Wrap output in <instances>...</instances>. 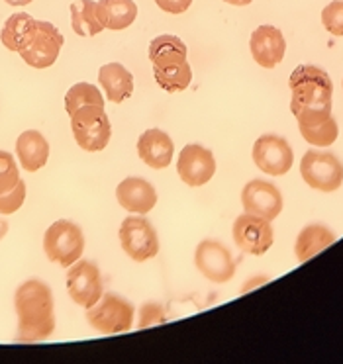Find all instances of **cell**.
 Here are the masks:
<instances>
[{"label": "cell", "instance_id": "obj_1", "mask_svg": "<svg viewBox=\"0 0 343 364\" xmlns=\"http://www.w3.org/2000/svg\"><path fill=\"white\" fill-rule=\"evenodd\" d=\"M290 112L298 126L312 127L332 118L334 82L324 69L316 65H298L290 73Z\"/></svg>", "mask_w": 343, "mask_h": 364}, {"label": "cell", "instance_id": "obj_2", "mask_svg": "<svg viewBox=\"0 0 343 364\" xmlns=\"http://www.w3.org/2000/svg\"><path fill=\"white\" fill-rule=\"evenodd\" d=\"M14 308L18 316V343H40L56 331L53 292L43 280L30 278L16 288Z\"/></svg>", "mask_w": 343, "mask_h": 364}, {"label": "cell", "instance_id": "obj_3", "mask_svg": "<svg viewBox=\"0 0 343 364\" xmlns=\"http://www.w3.org/2000/svg\"><path fill=\"white\" fill-rule=\"evenodd\" d=\"M189 49L181 38L163 33L149 43V61L153 65V77L165 92H183L191 87L192 67L186 61Z\"/></svg>", "mask_w": 343, "mask_h": 364}, {"label": "cell", "instance_id": "obj_4", "mask_svg": "<svg viewBox=\"0 0 343 364\" xmlns=\"http://www.w3.org/2000/svg\"><path fill=\"white\" fill-rule=\"evenodd\" d=\"M75 141L83 151L98 153L108 147L112 137V124L104 106H83L69 116Z\"/></svg>", "mask_w": 343, "mask_h": 364}, {"label": "cell", "instance_id": "obj_5", "mask_svg": "<svg viewBox=\"0 0 343 364\" xmlns=\"http://www.w3.org/2000/svg\"><path fill=\"white\" fill-rule=\"evenodd\" d=\"M43 251L49 261L63 269L79 261L85 253V235L75 222L57 220L49 225L43 235Z\"/></svg>", "mask_w": 343, "mask_h": 364}, {"label": "cell", "instance_id": "obj_6", "mask_svg": "<svg viewBox=\"0 0 343 364\" xmlns=\"http://www.w3.org/2000/svg\"><path fill=\"white\" fill-rule=\"evenodd\" d=\"M85 317L88 325L98 333L116 335V333L130 331L134 327L136 309L126 298L114 292H106L93 308L87 309Z\"/></svg>", "mask_w": 343, "mask_h": 364}, {"label": "cell", "instance_id": "obj_7", "mask_svg": "<svg viewBox=\"0 0 343 364\" xmlns=\"http://www.w3.org/2000/svg\"><path fill=\"white\" fill-rule=\"evenodd\" d=\"M122 251L128 255L132 261L145 262L152 261L159 253V237L152 222L144 215H128L118 231Z\"/></svg>", "mask_w": 343, "mask_h": 364}, {"label": "cell", "instance_id": "obj_8", "mask_svg": "<svg viewBox=\"0 0 343 364\" xmlns=\"http://www.w3.org/2000/svg\"><path fill=\"white\" fill-rule=\"evenodd\" d=\"M304 182L318 192H335L343 184V163L327 151H306L300 161Z\"/></svg>", "mask_w": 343, "mask_h": 364}, {"label": "cell", "instance_id": "obj_9", "mask_svg": "<svg viewBox=\"0 0 343 364\" xmlns=\"http://www.w3.org/2000/svg\"><path fill=\"white\" fill-rule=\"evenodd\" d=\"M194 267L202 277L214 282L226 284L236 274V261L232 251L218 239H204L200 241L194 251Z\"/></svg>", "mask_w": 343, "mask_h": 364}, {"label": "cell", "instance_id": "obj_10", "mask_svg": "<svg viewBox=\"0 0 343 364\" xmlns=\"http://www.w3.org/2000/svg\"><path fill=\"white\" fill-rule=\"evenodd\" d=\"M65 46L63 33L57 30V26L46 20L36 22V33L28 48L20 51V57L32 69H48L56 63L57 57Z\"/></svg>", "mask_w": 343, "mask_h": 364}, {"label": "cell", "instance_id": "obj_11", "mask_svg": "<svg viewBox=\"0 0 343 364\" xmlns=\"http://www.w3.org/2000/svg\"><path fill=\"white\" fill-rule=\"evenodd\" d=\"M67 294L80 308H93L102 298L104 284L100 270L93 261L79 259L67 270Z\"/></svg>", "mask_w": 343, "mask_h": 364}, {"label": "cell", "instance_id": "obj_12", "mask_svg": "<svg viewBox=\"0 0 343 364\" xmlns=\"http://www.w3.org/2000/svg\"><path fill=\"white\" fill-rule=\"evenodd\" d=\"M253 163L259 171H263L269 176H283L292 168L295 153L290 143L275 134H265L257 137L253 143Z\"/></svg>", "mask_w": 343, "mask_h": 364}, {"label": "cell", "instance_id": "obj_13", "mask_svg": "<svg viewBox=\"0 0 343 364\" xmlns=\"http://www.w3.org/2000/svg\"><path fill=\"white\" fill-rule=\"evenodd\" d=\"M232 237L240 251L253 255V257H261L273 247L275 231H273L271 222L243 212L233 222Z\"/></svg>", "mask_w": 343, "mask_h": 364}, {"label": "cell", "instance_id": "obj_14", "mask_svg": "<svg viewBox=\"0 0 343 364\" xmlns=\"http://www.w3.org/2000/svg\"><path fill=\"white\" fill-rule=\"evenodd\" d=\"M176 173L181 176V181L191 188L204 186L216 174L214 153L199 143L184 145L176 159Z\"/></svg>", "mask_w": 343, "mask_h": 364}, {"label": "cell", "instance_id": "obj_15", "mask_svg": "<svg viewBox=\"0 0 343 364\" xmlns=\"http://www.w3.org/2000/svg\"><path fill=\"white\" fill-rule=\"evenodd\" d=\"M241 206L246 210V214L259 215L267 222H273L280 215L285 202H283L280 191L273 182L253 178L241 191Z\"/></svg>", "mask_w": 343, "mask_h": 364}, {"label": "cell", "instance_id": "obj_16", "mask_svg": "<svg viewBox=\"0 0 343 364\" xmlns=\"http://www.w3.org/2000/svg\"><path fill=\"white\" fill-rule=\"evenodd\" d=\"M249 51H251V57L259 67L275 69L285 59L287 40L277 26H257L251 33V40H249Z\"/></svg>", "mask_w": 343, "mask_h": 364}, {"label": "cell", "instance_id": "obj_17", "mask_svg": "<svg viewBox=\"0 0 343 364\" xmlns=\"http://www.w3.org/2000/svg\"><path fill=\"white\" fill-rule=\"evenodd\" d=\"M116 200L130 214L145 215L157 204V191L142 176H128L116 186Z\"/></svg>", "mask_w": 343, "mask_h": 364}, {"label": "cell", "instance_id": "obj_18", "mask_svg": "<svg viewBox=\"0 0 343 364\" xmlns=\"http://www.w3.org/2000/svg\"><path fill=\"white\" fill-rule=\"evenodd\" d=\"M137 155L145 165L161 171V168H167L173 163L175 143L163 129H157V127L145 129L137 139Z\"/></svg>", "mask_w": 343, "mask_h": 364}, {"label": "cell", "instance_id": "obj_19", "mask_svg": "<svg viewBox=\"0 0 343 364\" xmlns=\"http://www.w3.org/2000/svg\"><path fill=\"white\" fill-rule=\"evenodd\" d=\"M16 157L26 173H38L48 165L49 143L38 129H26L16 139Z\"/></svg>", "mask_w": 343, "mask_h": 364}, {"label": "cell", "instance_id": "obj_20", "mask_svg": "<svg viewBox=\"0 0 343 364\" xmlns=\"http://www.w3.org/2000/svg\"><path fill=\"white\" fill-rule=\"evenodd\" d=\"M98 85L102 87L106 100L122 104L134 95V75L122 63H106L98 69Z\"/></svg>", "mask_w": 343, "mask_h": 364}, {"label": "cell", "instance_id": "obj_21", "mask_svg": "<svg viewBox=\"0 0 343 364\" xmlns=\"http://www.w3.org/2000/svg\"><path fill=\"white\" fill-rule=\"evenodd\" d=\"M96 16L104 30L122 32L136 22L137 4L134 0H96Z\"/></svg>", "mask_w": 343, "mask_h": 364}, {"label": "cell", "instance_id": "obj_22", "mask_svg": "<svg viewBox=\"0 0 343 364\" xmlns=\"http://www.w3.org/2000/svg\"><path fill=\"white\" fill-rule=\"evenodd\" d=\"M36 22L38 20L30 16L28 12H14L12 16L6 18V22L0 30L2 46L9 51L20 53L32 41L33 33H36Z\"/></svg>", "mask_w": 343, "mask_h": 364}, {"label": "cell", "instance_id": "obj_23", "mask_svg": "<svg viewBox=\"0 0 343 364\" xmlns=\"http://www.w3.org/2000/svg\"><path fill=\"white\" fill-rule=\"evenodd\" d=\"M335 243V233L322 223H312L306 225L295 243V255L298 262L310 261L312 257H316L320 251H324L329 245Z\"/></svg>", "mask_w": 343, "mask_h": 364}, {"label": "cell", "instance_id": "obj_24", "mask_svg": "<svg viewBox=\"0 0 343 364\" xmlns=\"http://www.w3.org/2000/svg\"><path fill=\"white\" fill-rule=\"evenodd\" d=\"M71 28L80 38H95L104 32L102 24L96 16V0H75L71 6Z\"/></svg>", "mask_w": 343, "mask_h": 364}, {"label": "cell", "instance_id": "obj_25", "mask_svg": "<svg viewBox=\"0 0 343 364\" xmlns=\"http://www.w3.org/2000/svg\"><path fill=\"white\" fill-rule=\"evenodd\" d=\"M83 106H104V95L100 88L90 82H77L65 95V110L71 116Z\"/></svg>", "mask_w": 343, "mask_h": 364}, {"label": "cell", "instance_id": "obj_26", "mask_svg": "<svg viewBox=\"0 0 343 364\" xmlns=\"http://www.w3.org/2000/svg\"><path fill=\"white\" fill-rule=\"evenodd\" d=\"M298 129H300V135L304 137V141H308L314 147H329V145H334L337 135H339V127H337V122H335L334 116L327 118L320 126H298Z\"/></svg>", "mask_w": 343, "mask_h": 364}, {"label": "cell", "instance_id": "obj_27", "mask_svg": "<svg viewBox=\"0 0 343 364\" xmlns=\"http://www.w3.org/2000/svg\"><path fill=\"white\" fill-rule=\"evenodd\" d=\"M20 178V171H18V163L12 153L0 149V194L10 192Z\"/></svg>", "mask_w": 343, "mask_h": 364}, {"label": "cell", "instance_id": "obj_28", "mask_svg": "<svg viewBox=\"0 0 343 364\" xmlns=\"http://www.w3.org/2000/svg\"><path fill=\"white\" fill-rule=\"evenodd\" d=\"M322 24L335 38H343V0H332L322 10Z\"/></svg>", "mask_w": 343, "mask_h": 364}, {"label": "cell", "instance_id": "obj_29", "mask_svg": "<svg viewBox=\"0 0 343 364\" xmlns=\"http://www.w3.org/2000/svg\"><path fill=\"white\" fill-rule=\"evenodd\" d=\"M137 327L139 329H147V327H155L167 321V309L163 308L157 301H145L144 306L139 308L137 314Z\"/></svg>", "mask_w": 343, "mask_h": 364}, {"label": "cell", "instance_id": "obj_30", "mask_svg": "<svg viewBox=\"0 0 343 364\" xmlns=\"http://www.w3.org/2000/svg\"><path fill=\"white\" fill-rule=\"evenodd\" d=\"M26 194H28V191H26L24 181L18 182L16 186L6 194H0V215L16 214L18 210L24 206Z\"/></svg>", "mask_w": 343, "mask_h": 364}, {"label": "cell", "instance_id": "obj_31", "mask_svg": "<svg viewBox=\"0 0 343 364\" xmlns=\"http://www.w3.org/2000/svg\"><path fill=\"white\" fill-rule=\"evenodd\" d=\"M155 4L159 6V10L167 12V14H184L186 10L192 6V0H155Z\"/></svg>", "mask_w": 343, "mask_h": 364}, {"label": "cell", "instance_id": "obj_32", "mask_svg": "<svg viewBox=\"0 0 343 364\" xmlns=\"http://www.w3.org/2000/svg\"><path fill=\"white\" fill-rule=\"evenodd\" d=\"M265 282H269V278H267V277H257V278H253V280H249V282H246V284H243V290H241V292H243V294L249 292V290H253L255 286L265 284Z\"/></svg>", "mask_w": 343, "mask_h": 364}, {"label": "cell", "instance_id": "obj_33", "mask_svg": "<svg viewBox=\"0 0 343 364\" xmlns=\"http://www.w3.org/2000/svg\"><path fill=\"white\" fill-rule=\"evenodd\" d=\"M6 233H9V222L4 218H0V241L6 237Z\"/></svg>", "mask_w": 343, "mask_h": 364}, {"label": "cell", "instance_id": "obj_34", "mask_svg": "<svg viewBox=\"0 0 343 364\" xmlns=\"http://www.w3.org/2000/svg\"><path fill=\"white\" fill-rule=\"evenodd\" d=\"M6 4L10 6H28V4H32L33 0H4Z\"/></svg>", "mask_w": 343, "mask_h": 364}, {"label": "cell", "instance_id": "obj_35", "mask_svg": "<svg viewBox=\"0 0 343 364\" xmlns=\"http://www.w3.org/2000/svg\"><path fill=\"white\" fill-rule=\"evenodd\" d=\"M223 2H228L230 6H249L253 0H223Z\"/></svg>", "mask_w": 343, "mask_h": 364}]
</instances>
